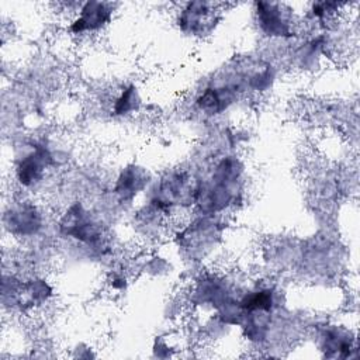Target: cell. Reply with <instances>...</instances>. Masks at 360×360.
Wrapping results in <instances>:
<instances>
[{
    "instance_id": "5",
    "label": "cell",
    "mask_w": 360,
    "mask_h": 360,
    "mask_svg": "<svg viewBox=\"0 0 360 360\" xmlns=\"http://www.w3.org/2000/svg\"><path fill=\"white\" fill-rule=\"evenodd\" d=\"M138 96H136V89L134 86L127 87L122 90V93L117 97L115 104H114V112L115 114H128L132 110L138 107Z\"/></svg>"
},
{
    "instance_id": "3",
    "label": "cell",
    "mask_w": 360,
    "mask_h": 360,
    "mask_svg": "<svg viewBox=\"0 0 360 360\" xmlns=\"http://www.w3.org/2000/svg\"><path fill=\"white\" fill-rule=\"evenodd\" d=\"M51 165V155L49 152L42 148L41 145L35 146L34 150H31L27 156H24L17 169L15 176L21 186L31 187L41 181L45 169Z\"/></svg>"
},
{
    "instance_id": "1",
    "label": "cell",
    "mask_w": 360,
    "mask_h": 360,
    "mask_svg": "<svg viewBox=\"0 0 360 360\" xmlns=\"http://www.w3.org/2000/svg\"><path fill=\"white\" fill-rule=\"evenodd\" d=\"M256 20L260 30L270 37H291L294 27L290 10L280 3L257 1L255 3Z\"/></svg>"
},
{
    "instance_id": "4",
    "label": "cell",
    "mask_w": 360,
    "mask_h": 360,
    "mask_svg": "<svg viewBox=\"0 0 360 360\" xmlns=\"http://www.w3.org/2000/svg\"><path fill=\"white\" fill-rule=\"evenodd\" d=\"M215 11V4L193 1L187 3L186 7L180 13V27L184 31H190L193 34H201L204 28L208 25L207 21L211 20V14Z\"/></svg>"
},
{
    "instance_id": "2",
    "label": "cell",
    "mask_w": 360,
    "mask_h": 360,
    "mask_svg": "<svg viewBox=\"0 0 360 360\" xmlns=\"http://www.w3.org/2000/svg\"><path fill=\"white\" fill-rule=\"evenodd\" d=\"M112 6L101 1H87L80 6L77 17L70 24V31L75 34L93 32L101 30L110 22Z\"/></svg>"
}]
</instances>
